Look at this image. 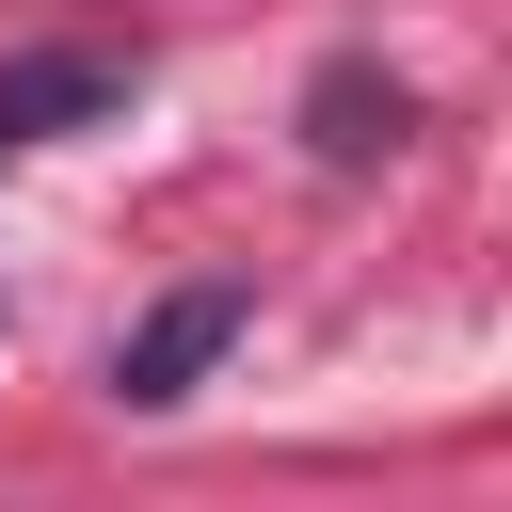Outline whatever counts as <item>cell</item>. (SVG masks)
I'll use <instances>...</instances> for the list:
<instances>
[{"label":"cell","mask_w":512,"mask_h":512,"mask_svg":"<svg viewBox=\"0 0 512 512\" xmlns=\"http://www.w3.org/2000/svg\"><path fill=\"white\" fill-rule=\"evenodd\" d=\"M400 128H416V96H400L384 64H320V80H304V144H320L336 176H352V160H384Z\"/></svg>","instance_id":"3957f363"},{"label":"cell","mask_w":512,"mask_h":512,"mask_svg":"<svg viewBox=\"0 0 512 512\" xmlns=\"http://www.w3.org/2000/svg\"><path fill=\"white\" fill-rule=\"evenodd\" d=\"M224 336H240V288H176V304H160V320H144V336L112 352V400H128V416L192 400V368H208Z\"/></svg>","instance_id":"7a4b0ae2"},{"label":"cell","mask_w":512,"mask_h":512,"mask_svg":"<svg viewBox=\"0 0 512 512\" xmlns=\"http://www.w3.org/2000/svg\"><path fill=\"white\" fill-rule=\"evenodd\" d=\"M96 112H128V64H96V48H16V64H0V160H16V144H64V128H96Z\"/></svg>","instance_id":"6da1fadb"}]
</instances>
